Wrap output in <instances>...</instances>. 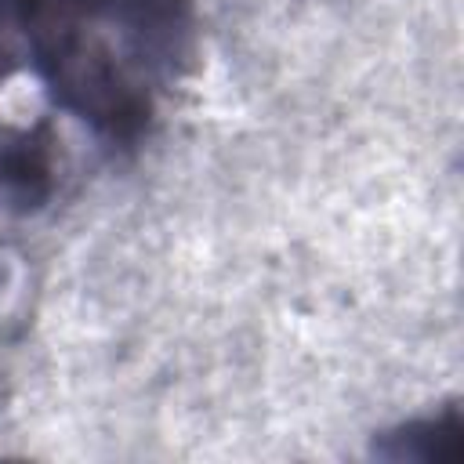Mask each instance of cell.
I'll return each mask as SVG.
<instances>
[{"instance_id": "2", "label": "cell", "mask_w": 464, "mask_h": 464, "mask_svg": "<svg viewBox=\"0 0 464 464\" xmlns=\"http://www.w3.org/2000/svg\"><path fill=\"white\" fill-rule=\"evenodd\" d=\"M460 435H464L460 413L446 410L442 417H424V420L399 428L395 435H388V442L377 453L392 457V460H457Z\"/></svg>"}, {"instance_id": "1", "label": "cell", "mask_w": 464, "mask_h": 464, "mask_svg": "<svg viewBox=\"0 0 464 464\" xmlns=\"http://www.w3.org/2000/svg\"><path fill=\"white\" fill-rule=\"evenodd\" d=\"M54 98L109 138H134L188 54V0H11Z\"/></svg>"}]
</instances>
